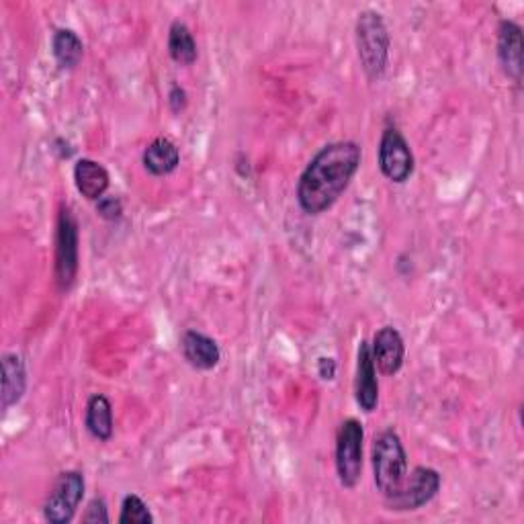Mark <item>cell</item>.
I'll return each instance as SVG.
<instances>
[{
	"label": "cell",
	"mask_w": 524,
	"mask_h": 524,
	"mask_svg": "<svg viewBox=\"0 0 524 524\" xmlns=\"http://www.w3.org/2000/svg\"><path fill=\"white\" fill-rule=\"evenodd\" d=\"M363 150L357 142H334L324 146L301 172L297 203L308 215L328 211L348 189L361 166Z\"/></svg>",
	"instance_id": "cell-1"
},
{
	"label": "cell",
	"mask_w": 524,
	"mask_h": 524,
	"mask_svg": "<svg viewBox=\"0 0 524 524\" xmlns=\"http://www.w3.org/2000/svg\"><path fill=\"white\" fill-rule=\"evenodd\" d=\"M373 475L375 486L383 498L398 496L408 479V455L400 434L387 428L373 443Z\"/></svg>",
	"instance_id": "cell-2"
},
{
	"label": "cell",
	"mask_w": 524,
	"mask_h": 524,
	"mask_svg": "<svg viewBox=\"0 0 524 524\" xmlns=\"http://www.w3.org/2000/svg\"><path fill=\"white\" fill-rule=\"evenodd\" d=\"M357 50L369 80H381L389 66V31L383 17L375 11H363L357 19Z\"/></svg>",
	"instance_id": "cell-3"
},
{
	"label": "cell",
	"mask_w": 524,
	"mask_h": 524,
	"mask_svg": "<svg viewBox=\"0 0 524 524\" xmlns=\"http://www.w3.org/2000/svg\"><path fill=\"white\" fill-rule=\"evenodd\" d=\"M365 430L357 418H346L336 434V473L348 490L357 488L363 473Z\"/></svg>",
	"instance_id": "cell-4"
},
{
	"label": "cell",
	"mask_w": 524,
	"mask_h": 524,
	"mask_svg": "<svg viewBox=\"0 0 524 524\" xmlns=\"http://www.w3.org/2000/svg\"><path fill=\"white\" fill-rule=\"evenodd\" d=\"M78 222L68 207H62L56 228V281L62 291H68L78 275Z\"/></svg>",
	"instance_id": "cell-5"
},
{
	"label": "cell",
	"mask_w": 524,
	"mask_h": 524,
	"mask_svg": "<svg viewBox=\"0 0 524 524\" xmlns=\"http://www.w3.org/2000/svg\"><path fill=\"white\" fill-rule=\"evenodd\" d=\"M379 168L391 183L404 185L414 174L416 162L410 144L398 127H385L379 142Z\"/></svg>",
	"instance_id": "cell-6"
},
{
	"label": "cell",
	"mask_w": 524,
	"mask_h": 524,
	"mask_svg": "<svg viewBox=\"0 0 524 524\" xmlns=\"http://www.w3.org/2000/svg\"><path fill=\"white\" fill-rule=\"evenodd\" d=\"M84 475L80 471H64L43 504V518L52 524H68L84 498Z\"/></svg>",
	"instance_id": "cell-7"
},
{
	"label": "cell",
	"mask_w": 524,
	"mask_h": 524,
	"mask_svg": "<svg viewBox=\"0 0 524 524\" xmlns=\"http://www.w3.org/2000/svg\"><path fill=\"white\" fill-rule=\"evenodd\" d=\"M441 490V473L432 467H416L402 488V492L393 498L385 500L387 510L393 512H408L420 510L430 504Z\"/></svg>",
	"instance_id": "cell-8"
},
{
	"label": "cell",
	"mask_w": 524,
	"mask_h": 524,
	"mask_svg": "<svg viewBox=\"0 0 524 524\" xmlns=\"http://www.w3.org/2000/svg\"><path fill=\"white\" fill-rule=\"evenodd\" d=\"M371 355L381 375L385 377L398 375L406 359V344L402 334L393 326H383L373 338Z\"/></svg>",
	"instance_id": "cell-9"
},
{
	"label": "cell",
	"mask_w": 524,
	"mask_h": 524,
	"mask_svg": "<svg viewBox=\"0 0 524 524\" xmlns=\"http://www.w3.org/2000/svg\"><path fill=\"white\" fill-rule=\"evenodd\" d=\"M522 29L514 21H500L498 25V62L504 74L520 84L522 80Z\"/></svg>",
	"instance_id": "cell-10"
},
{
	"label": "cell",
	"mask_w": 524,
	"mask_h": 524,
	"mask_svg": "<svg viewBox=\"0 0 524 524\" xmlns=\"http://www.w3.org/2000/svg\"><path fill=\"white\" fill-rule=\"evenodd\" d=\"M355 398L363 412L371 414L379 402V381L377 367L371 355V344H359V359H357V381H355Z\"/></svg>",
	"instance_id": "cell-11"
},
{
	"label": "cell",
	"mask_w": 524,
	"mask_h": 524,
	"mask_svg": "<svg viewBox=\"0 0 524 524\" xmlns=\"http://www.w3.org/2000/svg\"><path fill=\"white\" fill-rule=\"evenodd\" d=\"M185 361L197 371H211L222 361V351L213 338L203 332L187 330L181 338Z\"/></svg>",
	"instance_id": "cell-12"
},
{
	"label": "cell",
	"mask_w": 524,
	"mask_h": 524,
	"mask_svg": "<svg viewBox=\"0 0 524 524\" xmlns=\"http://www.w3.org/2000/svg\"><path fill=\"white\" fill-rule=\"evenodd\" d=\"M74 185L86 201H101L111 185L109 170L91 158H80L74 164Z\"/></svg>",
	"instance_id": "cell-13"
},
{
	"label": "cell",
	"mask_w": 524,
	"mask_h": 524,
	"mask_svg": "<svg viewBox=\"0 0 524 524\" xmlns=\"http://www.w3.org/2000/svg\"><path fill=\"white\" fill-rule=\"evenodd\" d=\"M144 168L152 174V177H166V174L174 172L181 164V150L170 138H156L142 156Z\"/></svg>",
	"instance_id": "cell-14"
},
{
	"label": "cell",
	"mask_w": 524,
	"mask_h": 524,
	"mask_svg": "<svg viewBox=\"0 0 524 524\" xmlns=\"http://www.w3.org/2000/svg\"><path fill=\"white\" fill-rule=\"evenodd\" d=\"M27 389V369L25 361L17 353H7L3 357V410L19 404Z\"/></svg>",
	"instance_id": "cell-15"
},
{
	"label": "cell",
	"mask_w": 524,
	"mask_h": 524,
	"mask_svg": "<svg viewBox=\"0 0 524 524\" xmlns=\"http://www.w3.org/2000/svg\"><path fill=\"white\" fill-rule=\"evenodd\" d=\"M84 426L95 436L97 441H111L113 436V406L107 396L103 393H95V396L86 404L84 412Z\"/></svg>",
	"instance_id": "cell-16"
},
{
	"label": "cell",
	"mask_w": 524,
	"mask_h": 524,
	"mask_svg": "<svg viewBox=\"0 0 524 524\" xmlns=\"http://www.w3.org/2000/svg\"><path fill=\"white\" fill-rule=\"evenodd\" d=\"M197 54V41L191 29L181 21H174L168 31V56L172 58V62L181 66H193L197 62Z\"/></svg>",
	"instance_id": "cell-17"
},
{
	"label": "cell",
	"mask_w": 524,
	"mask_h": 524,
	"mask_svg": "<svg viewBox=\"0 0 524 524\" xmlns=\"http://www.w3.org/2000/svg\"><path fill=\"white\" fill-rule=\"evenodd\" d=\"M52 54L60 68L74 70L84 56L82 39L72 29H58L52 37Z\"/></svg>",
	"instance_id": "cell-18"
},
{
	"label": "cell",
	"mask_w": 524,
	"mask_h": 524,
	"mask_svg": "<svg viewBox=\"0 0 524 524\" xmlns=\"http://www.w3.org/2000/svg\"><path fill=\"white\" fill-rule=\"evenodd\" d=\"M119 522L121 524H152L154 516L148 508V504L136 496V494H129L123 498L121 502V514H119Z\"/></svg>",
	"instance_id": "cell-19"
},
{
	"label": "cell",
	"mask_w": 524,
	"mask_h": 524,
	"mask_svg": "<svg viewBox=\"0 0 524 524\" xmlns=\"http://www.w3.org/2000/svg\"><path fill=\"white\" fill-rule=\"evenodd\" d=\"M97 213L107 222H117L123 215V203L119 201V197L105 195L101 201H97Z\"/></svg>",
	"instance_id": "cell-20"
},
{
	"label": "cell",
	"mask_w": 524,
	"mask_h": 524,
	"mask_svg": "<svg viewBox=\"0 0 524 524\" xmlns=\"http://www.w3.org/2000/svg\"><path fill=\"white\" fill-rule=\"evenodd\" d=\"M82 520H84V522H95V524H99V522H109L111 518H109L105 500L99 498V496L93 498V500L89 502V506H86V512H84Z\"/></svg>",
	"instance_id": "cell-21"
},
{
	"label": "cell",
	"mask_w": 524,
	"mask_h": 524,
	"mask_svg": "<svg viewBox=\"0 0 524 524\" xmlns=\"http://www.w3.org/2000/svg\"><path fill=\"white\" fill-rule=\"evenodd\" d=\"M189 105V97L187 91L179 84H172L170 91H168V107L172 113H183Z\"/></svg>",
	"instance_id": "cell-22"
},
{
	"label": "cell",
	"mask_w": 524,
	"mask_h": 524,
	"mask_svg": "<svg viewBox=\"0 0 524 524\" xmlns=\"http://www.w3.org/2000/svg\"><path fill=\"white\" fill-rule=\"evenodd\" d=\"M336 361L330 359V357H322L318 361V375L322 381H332L336 377Z\"/></svg>",
	"instance_id": "cell-23"
}]
</instances>
